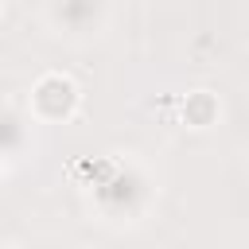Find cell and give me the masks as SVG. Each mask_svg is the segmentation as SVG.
<instances>
[{
  "mask_svg": "<svg viewBox=\"0 0 249 249\" xmlns=\"http://www.w3.org/2000/svg\"><path fill=\"white\" fill-rule=\"evenodd\" d=\"M218 113H222V105L210 89H191L183 97V124L187 128H210V124H218Z\"/></svg>",
  "mask_w": 249,
  "mask_h": 249,
  "instance_id": "obj_2",
  "label": "cell"
},
{
  "mask_svg": "<svg viewBox=\"0 0 249 249\" xmlns=\"http://www.w3.org/2000/svg\"><path fill=\"white\" fill-rule=\"evenodd\" d=\"M31 113L39 121H70L78 113V86L66 74H43L31 86Z\"/></svg>",
  "mask_w": 249,
  "mask_h": 249,
  "instance_id": "obj_1",
  "label": "cell"
},
{
  "mask_svg": "<svg viewBox=\"0 0 249 249\" xmlns=\"http://www.w3.org/2000/svg\"><path fill=\"white\" fill-rule=\"evenodd\" d=\"M0 16H4V0H0Z\"/></svg>",
  "mask_w": 249,
  "mask_h": 249,
  "instance_id": "obj_3",
  "label": "cell"
}]
</instances>
